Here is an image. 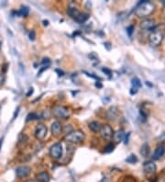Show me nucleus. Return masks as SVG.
Returning <instances> with one entry per match:
<instances>
[{
  "instance_id": "20e7f679",
  "label": "nucleus",
  "mask_w": 165,
  "mask_h": 182,
  "mask_svg": "<svg viewBox=\"0 0 165 182\" xmlns=\"http://www.w3.org/2000/svg\"><path fill=\"white\" fill-rule=\"evenodd\" d=\"M50 155H51L53 159H59L62 155V145L61 143H56L52 144L50 148Z\"/></svg>"
},
{
  "instance_id": "bb28decb",
  "label": "nucleus",
  "mask_w": 165,
  "mask_h": 182,
  "mask_svg": "<svg viewBox=\"0 0 165 182\" xmlns=\"http://www.w3.org/2000/svg\"><path fill=\"white\" fill-rule=\"evenodd\" d=\"M29 40H35V38H36L35 31L31 30V31L29 32Z\"/></svg>"
},
{
  "instance_id": "2f4dec72",
  "label": "nucleus",
  "mask_w": 165,
  "mask_h": 182,
  "mask_svg": "<svg viewBox=\"0 0 165 182\" xmlns=\"http://www.w3.org/2000/svg\"><path fill=\"white\" fill-rule=\"evenodd\" d=\"M33 91H34V90H33V87H30L29 90V92L27 93V97H29L30 95H32V94H33Z\"/></svg>"
},
{
  "instance_id": "4468645a",
  "label": "nucleus",
  "mask_w": 165,
  "mask_h": 182,
  "mask_svg": "<svg viewBox=\"0 0 165 182\" xmlns=\"http://www.w3.org/2000/svg\"><path fill=\"white\" fill-rule=\"evenodd\" d=\"M124 136H125V131H124V130L120 129L116 131L112 137H113V140L115 143H120L124 139Z\"/></svg>"
},
{
  "instance_id": "2eb2a0df",
  "label": "nucleus",
  "mask_w": 165,
  "mask_h": 182,
  "mask_svg": "<svg viewBox=\"0 0 165 182\" xmlns=\"http://www.w3.org/2000/svg\"><path fill=\"white\" fill-rule=\"evenodd\" d=\"M36 178H37V181H39V182H50V179H51L50 175L47 172L39 173L36 176Z\"/></svg>"
},
{
  "instance_id": "4be33fe9",
  "label": "nucleus",
  "mask_w": 165,
  "mask_h": 182,
  "mask_svg": "<svg viewBox=\"0 0 165 182\" xmlns=\"http://www.w3.org/2000/svg\"><path fill=\"white\" fill-rule=\"evenodd\" d=\"M39 116L35 113V112H31L29 113L28 116H27V119H26V121H35V120H39Z\"/></svg>"
},
{
  "instance_id": "393cba45",
  "label": "nucleus",
  "mask_w": 165,
  "mask_h": 182,
  "mask_svg": "<svg viewBox=\"0 0 165 182\" xmlns=\"http://www.w3.org/2000/svg\"><path fill=\"white\" fill-rule=\"evenodd\" d=\"M133 30H134V26H133V25H130V26H128V27L127 28V32H128V34L129 36H131Z\"/></svg>"
},
{
  "instance_id": "aec40b11",
  "label": "nucleus",
  "mask_w": 165,
  "mask_h": 182,
  "mask_svg": "<svg viewBox=\"0 0 165 182\" xmlns=\"http://www.w3.org/2000/svg\"><path fill=\"white\" fill-rule=\"evenodd\" d=\"M89 19V14H86V13H81L80 16L78 18L75 20V21L79 24H82L85 23L87 20Z\"/></svg>"
},
{
  "instance_id": "423d86ee",
  "label": "nucleus",
  "mask_w": 165,
  "mask_h": 182,
  "mask_svg": "<svg viewBox=\"0 0 165 182\" xmlns=\"http://www.w3.org/2000/svg\"><path fill=\"white\" fill-rule=\"evenodd\" d=\"M47 127L42 123H39L37 125L36 129H35V137L36 139L39 140V141H42L46 135H47Z\"/></svg>"
},
{
  "instance_id": "412c9836",
  "label": "nucleus",
  "mask_w": 165,
  "mask_h": 182,
  "mask_svg": "<svg viewBox=\"0 0 165 182\" xmlns=\"http://www.w3.org/2000/svg\"><path fill=\"white\" fill-rule=\"evenodd\" d=\"M131 84H132V87H135V88H139L141 87V82H140V80L138 77L132 78Z\"/></svg>"
},
{
  "instance_id": "f257e3e1",
  "label": "nucleus",
  "mask_w": 165,
  "mask_h": 182,
  "mask_svg": "<svg viewBox=\"0 0 165 182\" xmlns=\"http://www.w3.org/2000/svg\"><path fill=\"white\" fill-rule=\"evenodd\" d=\"M155 10V6L151 1H142L139 2L138 5L136 6L135 14L138 18H146V17L151 16Z\"/></svg>"
},
{
  "instance_id": "0eeeda50",
  "label": "nucleus",
  "mask_w": 165,
  "mask_h": 182,
  "mask_svg": "<svg viewBox=\"0 0 165 182\" xmlns=\"http://www.w3.org/2000/svg\"><path fill=\"white\" fill-rule=\"evenodd\" d=\"M100 134L101 137L105 140H110L114 134L113 132V129L110 125L108 124H105V125H102L101 131H100Z\"/></svg>"
},
{
  "instance_id": "7c9ffc66",
  "label": "nucleus",
  "mask_w": 165,
  "mask_h": 182,
  "mask_svg": "<svg viewBox=\"0 0 165 182\" xmlns=\"http://www.w3.org/2000/svg\"><path fill=\"white\" fill-rule=\"evenodd\" d=\"M124 182H135V179L131 178L130 177H128L125 178V180H124Z\"/></svg>"
},
{
  "instance_id": "72a5a7b5",
  "label": "nucleus",
  "mask_w": 165,
  "mask_h": 182,
  "mask_svg": "<svg viewBox=\"0 0 165 182\" xmlns=\"http://www.w3.org/2000/svg\"><path fill=\"white\" fill-rule=\"evenodd\" d=\"M48 23H49V21H48V20H44V21H43V25H44V26H47Z\"/></svg>"
},
{
  "instance_id": "f03ea898",
  "label": "nucleus",
  "mask_w": 165,
  "mask_h": 182,
  "mask_svg": "<svg viewBox=\"0 0 165 182\" xmlns=\"http://www.w3.org/2000/svg\"><path fill=\"white\" fill-rule=\"evenodd\" d=\"M85 139V134L81 130L72 131L70 134H66V136L64 137V140L66 142L72 143V144H80L82 142H84Z\"/></svg>"
},
{
  "instance_id": "a211bd4d",
  "label": "nucleus",
  "mask_w": 165,
  "mask_h": 182,
  "mask_svg": "<svg viewBox=\"0 0 165 182\" xmlns=\"http://www.w3.org/2000/svg\"><path fill=\"white\" fill-rule=\"evenodd\" d=\"M139 153H140V155H141L142 156H144V157L148 156V154H150V146H148V144H142L141 147H140Z\"/></svg>"
},
{
  "instance_id": "1a4fd4ad",
  "label": "nucleus",
  "mask_w": 165,
  "mask_h": 182,
  "mask_svg": "<svg viewBox=\"0 0 165 182\" xmlns=\"http://www.w3.org/2000/svg\"><path fill=\"white\" fill-rule=\"evenodd\" d=\"M143 170L147 175H152L156 172V165L151 161H146L143 164Z\"/></svg>"
},
{
  "instance_id": "ea45409f",
  "label": "nucleus",
  "mask_w": 165,
  "mask_h": 182,
  "mask_svg": "<svg viewBox=\"0 0 165 182\" xmlns=\"http://www.w3.org/2000/svg\"><path fill=\"white\" fill-rule=\"evenodd\" d=\"M151 182H158V181H157L156 179H154V180H152V181H151Z\"/></svg>"
},
{
  "instance_id": "4c0bfd02",
  "label": "nucleus",
  "mask_w": 165,
  "mask_h": 182,
  "mask_svg": "<svg viewBox=\"0 0 165 182\" xmlns=\"http://www.w3.org/2000/svg\"><path fill=\"white\" fill-rule=\"evenodd\" d=\"M2 142H3V139L0 140V147H1V144H2Z\"/></svg>"
},
{
  "instance_id": "5701e85b",
  "label": "nucleus",
  "mask_w": 165,
  "mask_h": 182,
  "mask_svg": "<svg viewBox=\"0 0 165 182\" xmlns=\"http://www.w3.org/2000/svg\"><path fill=\"white\" fill-rule=\"evenodd\" d=\"M126 162L129 163V164H135V163L138 162V157L135 155H130L127 157Z\"/></svg>"
},
{
  "instance_id": "e433bc0d",
  "label": "nucleus",
  "mask_w": 165,
  "mask_h": 182,
  "mask_svg": "<svg viewBox=\"0 0 165 182\" xmlns=\"http://www.w3.org/2000/svg\"><path fill=\"white\" fill-rule=\"evenodd\" d=\"M100 182H107V180H106V178H103Z\"/></svg>"
},
{
  "instance_id": "a19ab883",
  "label": "nucleus",
  "mask_w": 165,
  "mask_h": 182,
  "mask_svg": "<svg viewBox=\"0 0 165 182\" xmlns=\"http://www.w3.org/2000/svg\"><path fill=\"white\" fill-rule=\"evenodd\" d=\"M164 182H165V180H164Z\"/></svg>"
},
{
  "instance_id": "cd10ccee",
  "label": "nucleus",
  "mask_w": 165,
  "mask_h": 182,
  "mask_svg": "<svg viewBox=\"0 0 165 182\" xmlns=\"http://www.w3.org/2000/svg\"><path fill=\"white\" fill-rule=\"evenodd\" d=\"M5 76H4V74H0V86H2L4 84V82H5Z\"/></svg>"
},
{
  "instance_id": "f3484780",
  "label": "nucleus",
  "mask_w": 165,
  "mask_h": 182,
  "mask_svg": "<svg viewBox=\"0 0 165 182\" xmlns=\"http://www.w3.org/2000/svg\"><path fill=\"white\" fill-rule=\"evenodd\" d=\"M67 14L71 17V18L74 19V20H76L78 17L80 16L81 12L77 9V8H75V7H69L68 10H67Z\"/></svg>"
},
{
  "instance_id": "dca6fc26",
  "label": "nucleus",
  "mask_w": 165,
  "mask_h": 182,
  "mask_svg": "<svg viewBox=\"0 0 165 182\" xmlns=\"http://www.w3.org/2000/svg\"><path fill=\"white\" fill-rule=\"evenodd\" d=\"M88 127H89V129L92 131H94V132H98V131H101L102 125H101V123L98 122V121H92V122L89 123Z\"/></svg>"
},
{
  "instance_id": "c9c22d12",
  "label": "nucleus",
  "mask_w": 165,
  "mask_h": 182,
  "mask_svg": "<svg viewBox=\"0 0 165 182\" xmlns=\"http://www.w3.org/2000/svg\"><path fill=\"white\" fill-rule=\"evenodd\" d=\"M25 182H39V181H36V180H27Z\"/></svg>"
},
{
  "instance_id": "473e14b6",
  "label": "nucleus",
  "mask_w": 165,
  "mask_h": 182,
  "mask_svg": "<svg viewBox=\"0 0 165 182\" xmlns=\"http://www.w3.org/2000/svg\"><path fill=\"white\" fill-rule=\"evenodd\" d=\"M19 108H18V109H16V112H15V114H14L13 120H14V119H16V116H18V114H19Z\"/></svg>"
},
{
  "instance_id": "b1692460",
  "label": "nucleus",
  "mask_w": 165,
  "mask_h": 182,
  "mask_svg": "<svg viewBox=\"0 0 165 182\" xmlns=\"http://www.w3.org/2000/svg\"><path fill=\"white\" fill-rule=\"evenodd\" d=\"M114 148H115L114 144H112V143L108 144L105 146V153H111L114 150Z\"/></svg>"
},
{
  "instance_id": "7ed1b4c3",
  "label": "nucleus",
  "mask_w": 165,
  "mask_h": 182,
  "mask_svg": "<svg viewBox=\"0 0 165 182\" xmlns=\"http://www.w3.org/2000/svg\"><path fill=\"white\" fill-rule=\"evenodd\" d=\"M52 113L55 118L60 120H67L70 116V110L68 108L62 105H56L52 108Z\"/></svg>"
},
{
  "instance_id": "f704fd0d",
  "label": "nucleus",
  "mask_w": 165,
  "mask_h": 182,
  "mask_svg": "<svg viewBox=\"0 0 165 182\" xmlns=\"http://www.w3.org/2000/svg\"><path fill=\"white\" fill-rule=\"evenodd\" d=\"M95 86H96V87H102V85H101V84H99V83H96Z\"/></svg>"
},
{
  "instance_id": "6ab92c4d",
  "label": "nucleus",
  "mask_w": 165,
  "mask_h": 182,
  "mask_svg": "<svg viewBox=\"0 0 165 182\" xmlns=\"http://www.w3.org/2000/svg\"><path fill=\"white\" fill-rule=\"evenodd\" d=\"M29 13V8L26 6H22L20 7L19 11L16 12V14H18L19 17H28Z\"/></svg>"
},
{
  "instance_id": "c756f323",
  "label": "nucleus",
  "mask_w": 165,
  "mask_h": 182,
  "mask_svg": "<svg viewBox=\"0 0 165 182\" xmlns=\"http://www.w3.org/2000/svg\"><path fill=\"white\" fill-rule=\"evenodd\" d=\"M102 71H103L104 73H105L107 76H110V74H111V71H110L109 69H107V68H103Z\"/></svg>"
},
{
  "instance_id": "a878e982",
  "label": "nucleus",
  "mask_w": 165,
  "mask_h": 182,
  "mask_svg": "<svg viewBox=\"0 0 165 182\" xmlns=\"http://www.w3.org/2000/svg\"><path fill=\"white\" fill-rule=\"evenodd\" d=\"M41 64L42 65H46V66H50V64H51V61H50L49 58H44L42 63H41Z\"/></svg>"
},
{
  "instance_id": "6e6552de",
  "label": "nucleus",
  "mask_w": 165,
  "mask_h": 182,
  "mask_svg": "<svg viewBox=\"0 0 165 182\" xmlns=\"http://www.w3.org/2000/svg\"><path fill=\"white\" fill-rule=\"evenodd\" d=\"M31 169L28 165H21V167L16 168V174L19 178H26L29 175Z\"/></svg>"
},
{
  "instance_id": "9b49d317",
  "label": "nucleus",
  "mask_w": 165,
  "mask_h": 182,
  "mask_svg": "<svg viewBox=\"0 0 165 182\" xmlns=\"http://www.w3.org/2000/svg\"><path fill=\"white\" fill-rule=\"evenodd\" d=\"M118 109L117 107H111L108 109V110L106 111V118L109 121H115L118 117Z\"/></svg>"
},
{
  "instance_id": "f8f14e48",
  "label": "nucleus",
  "mask_w": 165,
  "mask_h": 182,
  "mask_svg": "<svg viewBox=\"0 0 165 182\" xmlns=\"http://www.w3.org/2000/svg\"><path fill=\"white\" fill-rule=\"evenodd\" d=\"M155 26V22L151 19H145L140 22V28L143 30H151Z\"/></svg>"
},
{
  "instance_id": "c85d7f7f",
  "label": "nucleus",
  "mask_w": 165,
  "mask_h": 182,
  "mask_svg": "<svg viewBox=\"0 0 165 182\" xmlns=\"http://www.w3.org/2000/svg\"><path fill=\"white\" fill-rule=\"evenodd\" d=\"M137 92H138V88L132 87V88L130 89V94H131V95H135Z\"/></svg>"
},
{
  "instance_id": "39448f33",
  "label": "nucleus",
  "mask_w": 165,
  "mask_h": 182,
  "mask_svg": "<svg viewBox=\"0 0 165 182\" xmlns=\"http://www.w3.org/2000/svg\"><path fill=\"white\" fill-rule=\"evenodd\" d=\"M163 39V32L161 30H155L150 35V43L152 46H158L161 44Z\"/></svg>"
},
{
  "instance_id": "ddd939ff",
  "label": "nucleus",
  "mask_w": 165,
  "mask_h": 182,
  "mask_svg": "<svg viewBox=\"0 0 165 182\" xmlns=\"http://www.w3.org/2000/svg\"><path fill=\"white\" fill-rule=\"evenodd\" d=\"M165 153V147L163 145H159L158 147L156 148V150L154 151V154L152 155V158L154 160H159L161 159V157L163 156Z\"/></svg>"
},
{
  "instance_id": "9d476101",
  "label": "nucleus",
  "mask_w": 165,
  "mask_h": 182,
  "mask_svg": "<svg viewBox=\"0 0 165 182\" xmlns=\"http://www.w3.org/2000/svg\"><path fill=\"white\" fill-rule=\"evenodd\" d=\"M51 131H52V136L54 137H58L60 134H61V132L62 131V124L59 122V121H54L52 123V126H51Z\"/></svg>"
},
{
  "instance_id": "58836bf2",
  "label": "nucleus",
  "mask_w": 165,
  "mask_h": 182,
  "mask_svg": "<svg viewBox=\"0 0 165 182\" xmlns=\"http://www.w3.org/2000/svg\"><path fill=\"white\" fill-rule=\"evenodd\" d=\"M1 46H2V43H1V40H0V49H1Z\"/></svg>"
}]
</instances>
